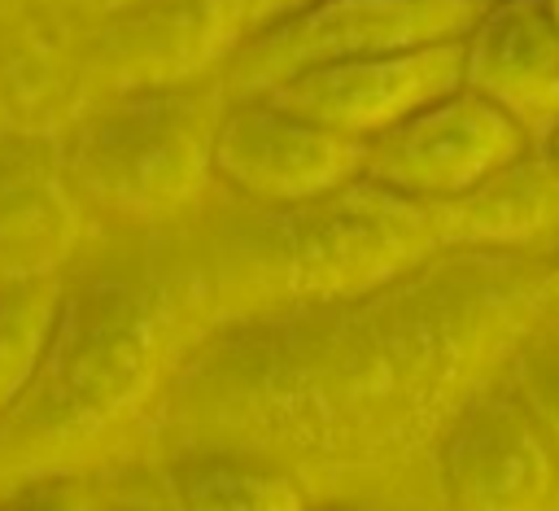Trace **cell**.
I'll list each match as a JSON object with an SVG mask.
<instances>
[{"label":"cell","mask_w":559,"mask_h":511,"mask_svg":"<svg viewBox=\"0 0 559 511\" xmlns=\"http://www.w3.org/2000/svg\"><path fill=\"white\" fill-rule=\"evenodd\" d=\"M463 87L546 144L559 127V17L550 0L485 4L463 35Z\"/></svg>","instance_id":"cell-9"},{"label":"cell","mask_w":559,"mask_h":511,"mask_svg":"<svg viewBox=\"0 0 559 511\" xmlns=\"http://www.w3.org/2000/svg\"><path fill=\"white\" fill-rule=\"evenodd\" d=\"M480 9V0H310L266 17L240 39L227 87L258 96L314 66L459 39Z\"/></svg>","instance_id":"cell-2"},{"label":"cell","mask_w":559,"mask_h":511,"mask_svg":"<svg viewBox=\"0 0 559 511\" xmlns=\"http://www.w3.org/2000/svg\"><path fill=\"white\" fill-rule=\"evenodd\" d=\"M550 9H555V17H559V0H550Z\"/></svg>","instance_id":"cell-18"},{"label":"cell","mask_w":559,"mask_h":511,"mask_svg":"<svg viewBox=\"0 0 559 511\" xmlns=\"http://www.w3.org/2000/svg\"><path fill=\"white\" fill-rule=\"evenodd\" d=\"M437 245L476 253H559V162L528 144L480 183L428 205Z\"/></svg>","instance_id":"cell-10"},{"label":"cell","mask_w":559,"mask_h":511,"mask_svg":"<svg viewBox=\"0 0 559 511\" xmlns=\"http://www.w3.org/2000/svg\"><path fill=\"white\" fill-rule=\"evenodd\" d=\"M542 288H546V297H550V301H559V253L550 258V266H546V280H542Z\"/></svg>","instance_id":"cell-16"},{"label":"cell","mask_w":559,"mask_h":511,"mask_svg":"<svg viewBox=\"0 0 559 511\" xmlns=\"http://www.w3.org/2000/svg\"><path fill=\"white\" fill-rule=\"evenodd\" d=\"M288 210L284 266L314 288H354L393 275L428 245H437L428 205L406 201L371 179H349L323 197L280 205Z\"/></svg>","instance_id":"cell-5"},{"label":"cell","mask_w":559,"mask_h":511,"mask_svg":"<svg viewBox=\"0 0 559 511\" xmlns=\"http://www.w3.org/2000/svg\"><path fill=\"white\" fill-rule=\"evenodd\" d=\"M546 148H550V157H555V162H559V127H555V131H550V135H546Z\"/></svg>","instance_id":"cell-17"},{"label":"cell","mask_w":559,"mask_h":511,"mask_svg":"<svg viewBox=\"0 0 559 511\" xmlns=\"http://www.w3.org/2000/svg\"><path fill=\"white\" fill-rule=\"evenodd\" d=\"M480 4H493V0H480Z\"/></svg>","instance_id":"cell-19"},{"label":"cell","mask_w":559,"mask_h":511,"mask_svg":"<svg viewBox=\"0 0 559 511\" xmlns=\"http://www.w3.org/2000/svg\"><path fill=\"white\" fill-rule=\"evenodd\" d=\"M528 402H533V411L542 415V424H546V432H550V441H555V450H559V358L542 367V376H537L533 389H528Z\"/></svg>","instance_id":"cell-14"},{"label":"cell","mask_w":559,"mask_h":511,"mask_svg":"<svg viewBox=\"0 0 559 511\" xmlns=\"http://www.w3.org/2000/svg\"><path fill=\"white\" fill-rule=\"evenodd\" d=\"M214 127L218 114L205 100L157 92L92 127L83 140V170L105 201L162 214L197 192L201 175L210 170Z\"/></svg>","instance_id":"cell-3"},{"label":"cell","mask_w":559,"mask_h":511,"mask_svg":"<svg viewBox=\"0 0 559 511\" xmlns=\"http://www.w3.org/2000/svg\"><path fill=\"white\" fill-rule=\"evenodd\" d=\"M297 4H310V0H249V31L253 26H262L266 17H275V13H288V9H297Z\"/></svg>","instance_id":"cell-15"},{"label":"cell","mask_w":559,"mask_h":511,"mask_svg":"<svg viewBox=\"0 0 559 511\" xmlns=\"http://www.w3.org/2000/svg\"><path fill=\"white\" fill-rule=\"evenodd\" d=\"M70 245V210L57 179L26 153L0 157V280L52 275Z\"/></svg>","instance_id":"cell-11"},{"label":"cell","mask_w":559,"mask_h":511,"mask_svg":"<svg viewBox=\"0 0 559 511\" xmlns=\"http://www.w3.org/2000/svg\"><path fill=\"white\" fill-rule=\"evenodd\" d=\"M175 494L188 507H297L301 494L262 467L227 463V459H205L188 463L175 472Z\"/></svg>","instance_id":"cell-13"},{"label":"cell","mask_w":559,"mask_h":511,"mask_svg":"<svg viewBox=\"0 0 559 511\" xmlns=\"http://www.w3.org/2000/svg\"><path fill=\"white\" fill-rule=\"evenodd\" d=\"M210 170L266 205H297L362 175V140L319 127L271 96H236L218 114Z\"/></svg>","instance_id":"cell-6"},{"label":"cell","mask_w":559,"mask_h":511,"mask_svg":"<svg viewBox=\"0 0 559 511\" xmlns=\"http://www.w3.org/2000/svg\"><path fill=\"white\" fill-rule=\"evenodd\" d=\"M533 140L472 87H454L389 131L362 140V179L432 205L467 192Z\"/></svg>","instance_id":"cell-4"},{"label":"cell","mask_w":559,"mask_h":511,"mask_svg":"<svg viewBox=\"0 0 559 511\" xmlns=\"http://www.w3.org/2000/svg\"><path fill=\"white\" fill-rule=\"evenodd\" d=\"M441 480L450 507L467 511L559 507V450L528 397L485 393L454 419Z\"/></svg>","instance_id":"cell-8"},{"label":"cell","mask_w":559,"mask_h":511,"mask_svg":"<svg viewBox=\"0 0 559 511\" xmlns=\"http://www.w3.org/2000/svg\"><path fill=\"white\" fill-rule=\"evenodd\" d=\"M61 284L52 275L0 280V419L35 376L44 345L61 310Z\"/></svg>","instance_id":"cell-12"},{"label":"cell","mask_w":559,"mask_h":511,"mask_svg":"<svg viewBox=\"0 0 559 511\" xmlns=\"http://www.w3.org/2000/svg\"><path fill=\"white\" fill-rule=\"evenodd\" d=\"M459 83H463V35L314 66L258 96H271L284 109L319 127H332L349 140H371L393 122H402L406 114L424 109L428 100L454 92Z\"/></svg>","instance_id":"cell-7"},{"label":"cell","mask_w":559,"mask_h":511,"mask_svg":"<svg viewBox=\"0 0 559 511\" xmlns=\"http://www.w3.org/2000/svg\"><path fill=\"white\" fill-rule=\"evenodd\" d=\"M153 310L127 284L61 297L44 358L0 419V441L22 450L70 445L127 406L153 363Z\"/></svg>","instance_id":"cell-1"}]
</instances>
